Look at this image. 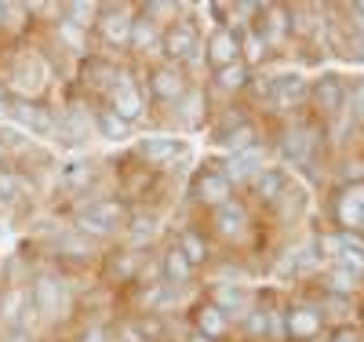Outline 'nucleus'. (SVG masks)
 I'll use <instances>...</instances> for the list:
<instances>
[{
	"instance_id": "obj_1",
	"label": "nucleus",
	"mask_w": 364,
	"mask_h": 342,
	"mask_svg": "<svg viewBox=\"0 0 364 342\" xmlns=\"http://www.w3.org/2000/svg\"><path fill=\"white\" fill-rule=\"evenodd\" d=\"M120 223H124V208H120L117 201H95V204L80 208V215H77V230L95 233V237L117 233Z\"/></svg>"
},
{
	"instance_id": "obj_2",
	"label": "nucleus",
	"mask_w": 364,
	"mask_h": 342,
	"mask_svg": "<svg viewBox=\"0 0 364 342\" xmlns=\"http://www.w3.org/2000/svg\"><path fill=\"white\" fill-rule=\"evenodd\" d=\"M106 102H109V113H117L120 120H135L142 113V91L128 73H117V80L106 91Z\"/></svg>"
},
{
	"instance_id": "obj_3",
	"label": "nucleus",
	"mask_w": 364,
	"mask_h": 342,
	"mask_svg": "<svg viewBox=\"0 0 364 342\" xmlns=\"http://www.w3.org/2000/svg\"><path fill=\"white\" fill-rule=\"evenodd\" d=\"M230 186H233V182L223 175V168L204 164V168L193 175V197H197L200 204L219 208V204H226V201H230Z\"/></svg>"
},
{
	"instance_id": "obj_4",
	"label": "nucleus",
	"mask_w": 364,
	"mask_h": 342,
	"mask_svg": "<svg viewBox=\"0 0 364 342\" xmlns=\"http://www.w3.org/2000/svg\"><path fill=\"white\" fill-rule=\"evenodd\" d=\"M262 95H266L269 106H295V102L306 99V80L299 73H277L262 84Z\"/></svg>"
},
{
	"instance_id": "obj_5",
	"label": "nucleus",
	"mask_w": 364,
	"mask_h": 342,
	"mask_svg": "<svg viewBox=\"0 0 364 342\" xmlns=\"http://www.w3.org/2000/svg\"><path fill=\"white\" fill-rule=\"evenodd\" d=\"M161 48H164L168 58H190L197 51V29L190 22L168 26V33H161Z\"/></svg>"
},
{
	"instance_id": "obj_6",
	"label": "nucleus",
	"mask_w": 364,
	"mask_h": 342,
	"mask_svg": "<svg viewBox=\"0 0 364 342\" xmlns=\"http://www.w3.org/2000/svg\"><path fill=\"white\" fill-rule=\"evenodd\" d=\"M252 139H255V128L245 120V117H230V120H223V128H219V135H215V142L219 146H226L230 153H245V149H252Z\"/></svg>"
},
{
	"instance_id": "obj_7",
	"label": "nucleus",
	"mask_w": 364,
	"mask_h": 342,
	"mask_svg": "<svg viewBox=\"0 0 364 342\" xmlns=\"http://www.w3.org/2000/svg\"><path fill=\"white\" fill-rule=\"evenodd\" d=\"M237 55H240L237 37L230 33V29H215L211 41H208V62L215 70H230V66H237Z\"/></svg>"
},
{
	"instance_id": "obj_8",
	"label": "nucleus",
	"mask_w": 364,
	"mask_h": 342,
	"mask_svg": "<svg viewBox=\"0 0 364 342\" xmlns=\"http://www.w3.org/2000/svg\"><path fill=\"white\" fill-rule=\"evenodd\" d=\"M314 102L321 113H336L346 106V84L336 77V73H324L317 84H314Z\"/></svg>"
},
{
	"instance_id": "obj_9",
	"label": "nucleus",
	"mask_w": 364,
	"mask_h": 342,
	"mask_svg": "<svg viewBox=\"0 0 364 342\" xmlns=\"http://www.w3.org/2000/svg\"><path fill=\"white\" fill-rule=\"evenodd\" d=\"M182 142H175V139H142L139 142V157L146 161V164H157V168H164V164H175V157H182Z\"/></svg>"
},
{
	"instance_id": "obj_10",
	"label": "nucleus",
	"mask_w": 364,
	"mask_h": 342,
	"mask_svg": "<svg viewBox=\"0 0 364 342\" xmlns=\"http://www.w3.org/2000/svg\"><path fill=\"white\" fill-rule=\"evenodd\" d=\"M99 33L109 44H132V15H124V8H102L99 15Z\"/></svg>"
},
{
	"instance_id": "obj_11",
	"label": "nucleus",
	"mask_w": 364,
	"mask_h": 342,
	"mask_svg": "<svg viewBox=\"0 0 364 342\" xmlns=\"http://www.w3.org/2000/svg\"><path fill=\"white\" fill-rule=\"evenodd\" d=\"M8 117H15L29 132H48L51 128V113L44 106H37V102H26V99H11L8 102Z\"/></svg>"
},
{
	"instance_id": "obj_12",
	"label": "nucleus",
	"mask_w": 364,
	"mask_h": 342,
	"mask_svg": "<svg viewBox=\"0 0 364 342\" xmlns=\"http://www.w3.org/2000/svg\"><path fill=\"white\" fill-rule=\"evenodd\" d=\"M314 132L310 128H291L284 132V142H281V153H284V161H295V164H306L314 157Z\"/></svg>"
},
{
	"instance_id": "obj_13",
	"label": "nucleus",
	"mask_w": 364,
	"mask_h": 342,
	"mask_svg": "<svg viewBox=\"0 0 364 342\" xmlns=\"http://www.w3.org/2000/svg\"><path fill=\"white\" fill-rule=\"evenodd\" d=\"M149 87H154V95H157L161 102H171V106L186 95V80H182V73H175V70H168V66L149 77Z\"/></svg>"
},
{
	"instance_id": "obj_14",
	"label": "nucleus",
	"mask_w": 364,
	"mask_h": 342,
	"mask_svg": "<svg viewBox=\"0 0 364 342\" xmlns=\"http://www.w3.org/2000/svg\"><path fill=\"white\" fill-rule=\"evenodd\" d=\"M339 219L353 230H364V186H350L339 197Z\"/></svg>"
},
{
	"instance_id": "obj_15",
	"label": "nucleus",
	"mask_w": 364,
	"mask_h": 342,
	"mask_svg": "<svg viewBox=\"0 0 364 342\" xmlns=\"http://www.w3.org/2000/svg\"><path fill=\"white\" fill-rule=\"evenodd\" d=\"M193 324H197V335H204V338H211V342H219V338L226 335V317H223V314H219V309L211 306V302L197 306Z\"/></svg>"
},
{
	"instance_id": "obj_16",
	"label": "nucleus",
	"mask_w": 364,
	"mask_h": 342,
	"mask_svg": "<svg viewBox=\"0 0 364 342\" xmlns=\"http://www.w3.org/2000/svg\"><path fill=\"white\" fill-rule=\"evenodd\" d=\"M33 306L41 314H58V306H63V288H58L55 277H37L33 281Z\"/></svg>"
},
{
	"instance_id": "obj_17",
	"label": "nucleus",
	"mask_w": 364,
	"mask_h": 342,
	"mask_svg": "<svg viewBox=\"0 0 364 342\" xmlns=\"http://www.w3.org/2000/svg\"><path fill=\"white\" fill-rule=\"evenodd\" d=\"M248 302H252V295H248L245 288H215V302H211V306H215L219 314L230 321V317H240V314H245Z\"/></svg>"
},
{
	"instance_id": "obj_18",
	"label": "nucleus",
	"mask_w": 364,
	"mask_h": 342,
	"mask_svg": "<svg viewBox=\"0 0 364 342\" xmlns=\"http://www.w3.org/2000/svg\"><path fill=\"white\" fill-rule=\"evenodd\" d=\"M223 175L230 182H240V178H255L259 175V153L245 149V153H233V157L223 164Z\"/></svg>"
},
{
	"instance_id": "obj_19",
	"label": "nucleus",
	"mask_w": 364,
	"mask_h": 342,
	"mask_svg": "<svg viewBox=\"0 0 364 342\" xmlns=\"http://www.w3.org/2000/svg\"><path fill=\"white\" fill-rule=\"evenodd\" d=\"M215 230L223 237H237L240 230H245V208H240L237 201H226L215 208Z\"/></svg>"
},
{
	"instance_id": "obj_20",
	"label": "nucleus",
	"mask_w": 364,
	"mask_h": 342,
	"mask_svg": "<svg viewBox=\"0 0 364 342\" xmlns=\"http://www.w3.org/2000/svg\"><path fill=\"white\" fill-rule=\"evenodd\" d=\"M132 44H135L139 51L157 48V44H161V29H157V22H149L146 15L132 18Z\"/></svg>"
},
{
	"instance_id": "obj_21",
	"label": "nucleus",
	"mask_w": 364,
	"mask_h": 342,
	"mask_svg": "<svg viewBox=\"0 0 364 342\" xmlns=\"http://www.w3.org/2000/svg\"><path fill=\"white\" fill-rule=\"evenodd\" d=\"M284 190H288V182L281 171H259L255 175V197L259 201H277Z\"/></svg>"
},
{
	"instance_id": "obj_22",
	"label": "nucleus",
	"mask_w": 364,
	"mask_h": 342,
	"mask_svg": "<svg viewBox=\"0 0 364 342\" xmlns=\"http://www.w3.org/2000/svg\"><path fill=\"white\" fill-rule=\"evenodd\" d=\"M284 331H288V335H314V331H317V314H314V309H302V306L288 309Z\"/></svg>"
},
{
	"instance_id": "obj_23",
	"label": "nucleus",
	"mask_w": 364,
	"mask_h": 342,
	"mask_svg": "<svg viewBox=\"0 0 364 342\" xmlns=\"http://www.w3.org/2000/svg\"><path fill=\"white\" fill-rule=\"evenodd\" d=\"M117 73H120V70H113L109 62H102V58H87V62H84V80H87V84H99L102 91H109V84L117 80Z\"/></svg>"
},
{
	"instance_id": "obj_24",
	"label": "nucleus",
	"mask_w": 364,
	"mask_h": 342,
	"mask_svg": "<svg viewBox=\"0 0 364 342\" xmlns=\"http://www.w3.org/2000/svg\"><path fill=\"white\" fill-rule=\"evenodd\" d=\"M178 252H182V259H186L190 266H197V262L208 259V244H204L193 230H186V233L178 237Z\"/></svg>"
},
{
	"instance_id": "obj_25",
	"label": "nucleus",
	"mask_w": 364,
	"mask_h": 342,
	"mask_svg": "<svg viewBox=\"0 0 364 342\" xmlns=\"http://www.w3.org/2000/svg\"><path fill=\"white\" fill-rule=\"evenodd\" d=\"M164 277L175 284H186V277H190V262L182 259L178 247H168V255H164Z\"/></svg>"
},
{
	"instance_id": "obj_26",
	"label": "nucleus",
	"mask_w": 364,
	"mask_h": 342,
	"mask_svg": "<svg viewBox=\"0 0 364 342\" xmlns=\"http://www.w3.org/2000/svg\"><path fill=\"white\" fill-rule=\"evenodd\" d=\"M95 128H99L106 139H120V135L128 132V120H120V117L109 113V109H99V113H95Z\"/></svg>"
},
{
	"instance_id": "obj_27",
	"label": "nucleus",
	"mask_w": 364,
	"mask_h": 342,
	"mask_svg": "<svg viewBox=\"0 0 364 342\" xmlns=\"http://www.w3.org/2000/svg\"><path fill=\"white\" fill-rule=\"evenodd\" d=\"M66 22H73V26H87L91 22V11H99L95 4H66Z\"/></svg>"
},
{
	"instance_id": "obj_28",
	"label": "nucleus",
	"mask_w": 364,
	"mask_h": 342,
	"mask_svg": "<svg viewBox=\"0 0 364 342\" xmlns=\"http://www.w3.org/2000/svg\"><path fill=\"white\" fill-rule=\"evenodd\" d=\"M58 37H63L70 48H84V29H77V26H73V22H66V18L58 22Z\"/></svg>"
},
{
	"instance_id": "obj_29",
	"label": "nucleus",
	"mask_w": 364,
	"mask_h": 342,
	"mask_svg": "<svg viewBox=\"0 0 364 342\" xmlns=\"http://www.w3.org/2000/svg\"><path fill=\"white\" fill-rule=\"evenodd\" d=\"M55 247H58L63 255H80V259H84V252H87V244L77 240V237H55Z\"/></svg>"
},
{
	"instance_id": "obj_30",
	"label": "nucleus",
	"mask_w": 364,
	"mask_h": 342,
	"mask_svg": "<svg viewBox=\"0 0 364 342\" xmlns=\"http://www.w3.org/2000/svg\"><path fill=\"white\" fill-rule=\"evenodd\" d=\"M248 80V73L245 70H240V66H230V70H219V84L223 87H240V84H245Z\"/></svg>"
},
{
	"instance_id": "obj_31",
	"label": "nucleus",
	"mask_w": 364,
	"mask_h": 342,
	"mask_svg": "<svg viewBox=\"0 0 364 342\" xmlns=\"http://www.w3.org/2000/svg\"><path fill=\"white\" fill-rule=\"evenodd\" d=\"M15 190H18V178L0 168V201H15Z\"/></svg>"
},
{
	"instance_id": "obj_32",
	"label": "nucleus",
	"mask_w": 364,
	"mask_h": 342,
	"mask_svg": "<svg viewBox=\"0 0 364 342\" xmlns=\"http://www.w3.org/2000/svg\"><path fill=\"white\" fill-rule=\"evenodd\" d=\"M262 55H266V37L262 33H248V58L259 62Z\"/></svg>"
},
{
	"instance_id": "obj_33",
	"label": "nucleus",
	"mask_w": 364,
	"mask_h": 342,
	"mask_svg": "<svg viewBox=\"0 0 364 342\" xmlns=\"http://www.w3.org/2000/svg\"><path fill=\"white\" fill-rule=\"evenodd\" d=\"M331 342H360V338H357V331H336Z\"/></svg>"
},
{
	"instance_id": "obj_34",
	"label": "nucleus",
	"mask_w": 364,
	"mask_h": 342,
	"mask_svg": "<svg viewBox=\"0 0 364 342\" xmlns=\"http://www.w3.org/2000/svg\"><path fill=\"white\" fill-rule=\"evenodd\" d=\"M80 342H109V338H106V335H102V331H87V335H84V338H80Z\"/></svg>"
},
{
	"instance_id": "obj_35",
	"label": "nucleus",
	"mask_w": 364,
	"mask_h": 342,
	"mask_svg": "<svg viewBox=\"0 0 364 342\" xmlns=\"http://www.w3.org/2000/svg\"><path fill=\"white\" fill-rule=\"evenodd\" d=\"M8 11H15V8H11V4H0V26L8 22Z\"/></svg>"
},
{
	"instance_id": "obj_36",
	"label": "nucleus",
	"mask_w": 364,
	"mask_h": 342,
	"mask_svg": "<svg viewBox=\"0 0 364 342\" xmlns=\"http://www.w3.org/2000/svg\"><path fill=\"white\" fill-rule=\"evenodd\" d=\"M190 342H211V338H204V335H197V331H193V335H190Z\"/></svg>"
},
{
	"instance_id": "obj_37",
	"label": "nucleus",
	"mask_w": 364,
	"mask_h": 342,
	"mask_svg": "<svg viewBox=\"0 0 364 342\" xmlns=\"http://www.w3.org/2000/svg\"><path fill=\"white\" fill-rule=\"evenodd\" d=\"M0 157H4V153H0Z\"/></svg>"
},
{
	"instance_id": "obj_38",
	"label": "nucleus",
	"mask_w": 364,
	"mask_h": 342,
	"mask_svg": "<svg viewBox=\"0 0 364 342\" xmlns=\"http://www.w3.org/2000/svg\"><path fill=\"white\" fill-rule=\"evenodd\" d=\"M157 342H161V338H157Z\"/></svg>"
}]
</instances>
